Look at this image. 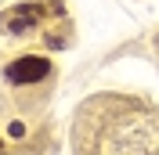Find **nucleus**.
Here are the masks:
<instances>
[{
    "label": "nucleus",
    "instance_id": "obj_2",
    "mask_svg": "<svg viewBox=\"0 0 159 155\" xmlns=\"http://www.w3.org/2000/svg\"><path fill=\"white\" fill-rule=\"evenodd\" d=\"M36 22H40V7L36 4H22V7L7 11V15L0 18V29L4 33H25V29H33Z\"/></svg>",
    "mask_w": 159,
    "mask_h": 155
},
{
    "label": "nucleus",
    "instance_id": "obj_3",
    "mask_svg": "<svg viewBox=\"0 0 159 155\" xmlns=\"http://www.w3.org/2000/svg\"><path fill=\"white\" fill-rule=\"evenodd\" d=\"M7 130H11V137H22V134H25V126H22V123H11Z\"/></svg>",
    "mask_w": 159,
    "mask_h": 155
},
{
    "label": "nucleus",
    "instance_id": "obj_1",
    "mask_svg": "<svg viewBox=\"0 0 159 155\" xmlns=\"http://www.w3.org/2000/svg\"><path fill=\"white\" fill-rule=\"evenodd\" d=\"M51 72V61L47 58H36V54H29V58H18L7 65V79L11 83H18V87H25V83H40V79Z\"/></svg>",
    "mask_w": 159,
    "mask_h": 155
}]
</instances>
